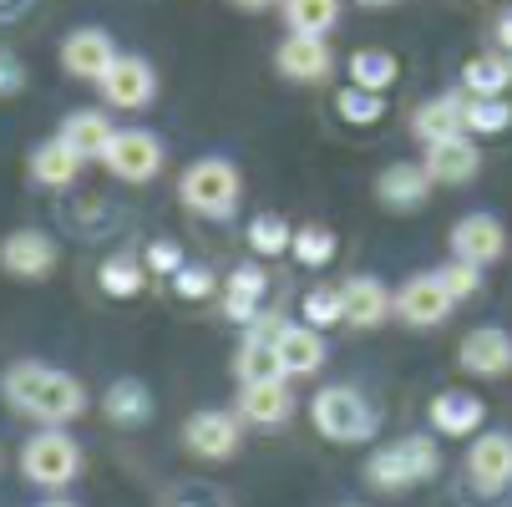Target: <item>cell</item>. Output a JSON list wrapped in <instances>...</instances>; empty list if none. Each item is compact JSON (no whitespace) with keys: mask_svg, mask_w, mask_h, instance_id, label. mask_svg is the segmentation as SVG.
<instances>
[{"mask_svg":"<svg viewBox=\"0 0 512 507\" xmlns=\"http://www.w3.org/2000/svg\"><path fill=\"white\" fill-rule=\"evenodd\" d=\"M6 401L21 411V416H36L46 426H61V421H77L87 411V386L77 376H66L56 366H36V360H21V366L6 371L0 381Z\"/></svg>","mask_w":512,"mask_h":507,"instance_id":"obj_1","label":"cell"},{"mask_svg":"<svg viewBox=\"0 0 512 507\" xmlns=\"http://www.w3.org/2000/svg\"><path fill=\"white\" fill-rule=\"evenodd\" d=\"M436 472H442V452H436V442L426 437V431H416V437H401V442L381 447L371 462H365V482L381 487V492L421 487V482H431Z\"/></svg>","mask_w":512,"mask_h":507,"instance_id":"obj_2","label":"cell"},{"mask_svg":"<svg viewBox=\"0 0 512 507\" xmlns=\"http://www.w3.org/2000/svg\"><path fill=\"white\" fill-rule=\"evenodd\" d=\"M239 168L229 163V158H198L188 173H183V183H178V198L193 208V213H203V219H229L234 213V203H239Z\"/></svg>","mask_w":512,"mask_h":507,"instance_id":"obj_3","label":"cell"},{"mask_svg":"<svg viewBox=\"0 0 512 507\" xmlns=\"http://www.w3.org/2000/svg\"><path fill=\"white\" fill-rule=\"evenodd\" d=\"M315 426L330 442H371L381 416L371 411V401H365L355 386H325L315 396Z\"/></svg>","mask_w":512,"mask_h":507,"instance_id":"obj_4","label":"cell"},{"mask_svg":"<svg viewBox=\"0 0 512 507\" xmlns=\"http://www.w3.org/2000/svg\"><path fill=\"white\" fill-rule=\"evenodd\" d=\"M21 472H26V482H36V487H66L71 477L82 472V447L66 437V431H41V437H31L26 442V452H21Z\"/></svg>","mask_w":512,"mask_h":507,"instance_id":"obj_5","label":"cell"},{"mask_svg":"<svg viewBox=\"0 0 512 507\" xmlns=\"http://www.w3.org/2000/svg\"><path fill=\"white\" fill-rule=\"evenodd\" d=\"M102 163H107V173L122 178V183H148V178L163 173V148H158V137H153V132L127 127V132H112Z\"/></svg>","mask_w":512,"mask_h":507,"instance_id":"obj_6","label":"cell"},{"mask_svg":"<svg viewBox=\"0 0 512 507\" xmlns=\"http://www.w3.org/2000/svg\"><path fill=\"white\" fill-rule=\"evenodd\" d=\"M467 482L487 497L512 487V431H482L477 447L467 452Z\"/></svg>","mask_w":512,"mask_h":507,"instance_id":"obj_7","label":"cell"},{"mask_svg":"<svg viewBox=\"0 0 512 507\" xmlns=\"http://www.w3.org/2000/svg\"><path fill=\"white\" fill-rule=\"evenodd\" d=\"M102 97L122 112H137L158 97V77L142 56H112V66L102 71Z\"/></svg>","mask_w":512,"mask_h":507,"instance_id":"obj_8","label":"cell"},{"mask_svg":"<svg viewBox=\"0 0 512 507\" xmlns=\"http://www.w3.org/2000/svg\"><path fill=\"white\" fill-rule=\"evenodd\" d=\"M452 254L462 264L487 269V264H497L507 254V229L492 219V213H467V219L452 229Z\"/></svg>","mask_w":512,"mask_h":507,"instance_id":"obj_9","label":"cell"},{"mask_svg":"<svg viewBox=\"0 0 512 507\" xmlns=\"http://www.w3.org/2000/svg\"><path fill=\"white\" fill-rule=\"evenodd\" d=\"M0 269L16 279H46L56 269V239L41 229H16L0 244Z\"/></svg>","mask_w":512,"mask_h":507,"instance_id":"obj_10","label":"cell"},{"mask_svg":"<svg viewBox=\"0 0 512 507\" xmlns=\"http://www.w3.org/2000/svg\"><path fill=\"white\" fill-rule=\"evenodd\" d=\"M457 360H462V371H467V376L502 381V376L512 371V335L497 330V325H482V330H472V335L462 340Z\"/></svg>","mask_w":512,"mask_h":507,"instance_id":"obj_11","label":"cell"},{"mask_svg":"<svg viewBox=\"0 0 512 507\" xmlns=\"http://www.w3.org/2000/svg\"><path fill=\"white\" fill-rule=\"evenodd\" d=\"M477 142L467 137V132H457V137H436V142H426V158H421V168H426V178L431 183H472L477 178Z\"/></svg>","mask_w":512,"mask_h":507,"instance_id":"obj_12","label":"cell"},{"mask_svg":"<svg viewBox=\"0 0 512 507\" xmlns=\"http://www.w3.org/2000/svg\"><path fill=\"white\" fill-rule=\"evenodd\" d=\"M391 305H396V315H401L406 325H416V330L442 325V320L452 315V300H447V289L436 284V274H416V279H406L396 295H391Z\"/></svg>","mask_w":512,"mask_h":507,"instance_id":"obj_13","label":"cell"},{"mask_svg":"<svg viewBox=\"0 0 512 507\" xmlns=\"http://www.w3.org/2000/svg\"><path fill=\"white\" fill-rule=\"evenodd\" d=\"M117 46L102 26H82V31H71L61 41V66L71 71V77H82V82H102V71L112 66Z\"/></svg>","mask_w":512,"mask_h":507,"instance_id":"obj_14","label":"cell"},{"mask_svg":"<svg viewBox=\"0 0 512 507\" xmlns=\"http://www.w3.org/2000/svg\"><path fill=\"white\" fill-rule=\"evenodd\" d=\"M183 442H188L198 457H208V462H229V457L239 452V421H234L229 411H198V416H188V426H183Z\"/></svg>","mask_w":512,"mask_h":507,"instance_id":"obj_15","label":"cell"},{"mask_svg":"<svg viewBox=\"0 0 512 507\" xmlns=\"http://www.w3.org/2000/svg\"><path fill=\"white\" fill-rule=\"evenodd\" d=\"M274 66L284 71L289 82H325L330 66H335V56L325 51L320 36H289V41L274 51Z\"/></svg>","mask_w":512,"mask_h":507,"instance_id":"obj_16","label":"cell"},{"mask_svg":"<svg viewBox=\"0 0 512 507\" xmlns=\"http://www.w3.org/2000/svg\"><path fill=\"white\" fill-rule=\"evenodd\" d=\"M274 350H279V371L284 376H315L325 366V340L310 325H284Z\"/></svg>","mask_w":512,"mask_h":507,"instance_id":"obj_17","label":"cell"},{"mask_svg":"<svg viewBox=\"0 0 512 507\" xmlns=\"http://www.w3.org/2000/svg\"><path fill=\"white\" fill-rule=\"evenodd\" d=\"M340 300H345V320L360 325V330H371L391 315V289L376 279V274H360V279H345L340 289Z\"/></svg>","mask_w":512,"mask_h":507,"instance_id":"obj_18","label":"cell"},{"mask_svg":"<svg viewBox=\"0 0 512 507\" xmlns=\"http://www.w3.org/2000/svg\"><path fill=\"white\" fill-rule=\"evenodd\" d=\"M426 193H431V178H426L421 163H391V168L376 178V198H381L386 208H396V213L421 208Z\"/></svg>","mask_w":512,"mask_h":507,"instance_id":"obj_19","label":"cell"},{"mask_svg":"<svg viewBox=\"0 0 512 507\" xmlns=\"http://www.w3.org/2000/svg\"><path fill=\"white\" fill-rule=\"evenodd\" d=\"M482 416H487V406L472 391H436L431 396V426L442 437H472L482 426Z\"/></svg>","mask_w":512,"mask_h":507,"instance_id":"obj_20","label":"cell"},{"mask_svg":"<svg viewBox=\"0 0 512 507\" xmlns=\"http://www.w3.org/2000/svg\"><path fill=\"white\" fill-rule=\"evenodd\" d=\"M102 411H107V421H112V426H122V431H137L142 421L153 416V391L142 386L137 376H122V381H112V386H107V396H102Z\"/></svg>","mask_w":512,"mask_h":507,"instance_id":"obj_21","label":"cell"},{"mask_svg":"<svg viewBox=\"0 0 512 507\" xmlns=\"http://www.w3.org/2000/svg\"><path fill=\"white\" fill-rule=\"evenodd\" d=\"M289 411H295V396H289L284 381H249L239 396V416L254 426H279L289 421Z\"/></svg>","mask_w":512,"mask_h":507,"instance_id":"obj_22","label":"cell"},{"mask_svg":"<svg viewBox=\"0 0 512 507\" xmlns=\"http://www.w3.org/2000/svg\"><path fill=\"white\" fill-rule=\"evenodd\" d=\"M462 107H467V97H462V92L431 97V102H421V107L411 112V132H416L421 142H436V137H457V132H462Z\"/></svg>","mask_w":512,"mask_h":507,"instance_id":"obj_23","label":"cell"},{"mask_svg":"<svg viewBox=\"0 0 512 507\" xmlns=\"http://www.w3.org/2000/svg\"><path fill=\"white\" fill-rule=\"evenodd\" d=\"M264 289H269L264 269H259V264H239V269L229 274L224 315H229V320H239V325H249V320L259 315V305H264Z\"/></svg>","mask_w":512,"mask_h":507,"instance_id":"obj_24","label":"cell"},{"mask_svg":"<svg viewBox=\"0 0 512 507\" xmlns=\"http://www.w3.org/2000/svg\"><path fill=\"white\" fill-rule=\"evenodd\" d=\"M61 142H66V148L77 153L82 163H87V158H102L107 142H112V122H107L102 112H71V117L61 122Z\"/></svg>","mask_w":512,"mask_h":507,"instance_id":"obj_25","label":"cell"},{"mask_svg":"<svg viewBox=\"0 0 512 507\" xmlns=\"http://www.w3.org/2000/svg\"><path fill=\"white\" fill-rule=\"evenodd\" d=\"M77 173H82V158L71 153L61 137L41 142V148L31 153V178L46 183V188H71V183H77Z\"/></svg>","mask_w":512,"mask_h":507,"instance_id":"obj_26","label":"cell"},{"mask_svg":"<svg viewBox=\"0 0 512 507\" xmlns=\"http://www.w3.org/2000/svg\"><path fill=\"white\" fill-rule=\"evenodd\" d=\"M396 77H401L396 51L365 46V51L350 56V87H360V92H386V87H396Z\"/></svg>","mask_w":512,"mask_h":507,"instance_id":"obj_27","label":"cell"},{"mask_svg":"<svg viewBox=\"0 0 512 507\" xmlns=\"http://www.w3.org/2000/svg\"><path fill=\"white\" fill-rule=\"evenodd\" d=\"M284 21H289V36H320L335 31L340 21V0H284Z\"/></svg>","mask_w":512,"mask_h":507,"instance_id":"obj_28","label":"cell"},{"mask_svg":"<svg viewBox=\"0 0 512 507\" xmlns=\"http://www.w3.org/2000/svg\"><path fill=\"white\" fill-rule=\"evenodd\" d=\"M462 87L472 97H502L512 87V61L507 56H472L462 66Z\"/></svg>","mask_w":512,"mask_h":507,"instance_id":"obj_29","label":"cell"},{"mask_svg":"<svg viewBox=\"0 0 512 507\" xmlns=\"http://www.w3.org/2000/svg\"><path fill=\"white\" fill-rule=\"evenodd\" d=\"M274 340L279 335H244V345H239V376H244V386L249 381H284Z\"/></svg>","mask_w":512,"mask_h":507,"instance_id":"obj_30","label":"cell"},{"mask_svg":"<svg viewBox=\"0 0 512 507\" xmlns=\"http://www.w3.org/2000/svg\"><path fill=\"white\" fill-rule=\"evenodd\" d=\"M335 249H340V239H335V229H325V224H305V229L289 234V254H295L300 264H310V269L330 264Z\"/></svg>","mask_w":512,"mask_h":507,"instance_id":"obj_31","label":"cell"},{"mask_svg":"<svg viewBox=\"0 0 512 507\" xmlns=\"http://www.w3.org/2000/svg\"><path fill=\"white\" fill-rule=\"evenodd\" d=\"M507 127H512V107L502 97H467L462 132H507Z\"/></svg>","mask_w":512,"mask_h":507,"instance_id":"obj_32","label":"cell"},{"mask_svg":"<svg viewBox=\"0 0 512 507\" xmlns=\"http://www.w3.org/2000/svg\"><path fill=\"white\" fill-rule=\"evenodd\" d=\"M335 112H340L345 122H355V127H371V122H381V117H386V92H360V87H345V92H335Z\"/></svg>","mask_w":512,"mask_h":507,"instance_id":"obj_33","label":"cell"},{"mask_svg":"<svg viewBox=\"0 0 512 507\" xmlns=\"http://www.w3.org/2000/svg\"><path fill=\"white\" fill-rule=\"evenodd\" d=\"M289 234H295V229H289V224L279 219V213H259V219L249 224V249H254L259 259L284 254V249H289Z\"/></svg>","mask_w":512,"mask_h":507,"instance_id":"obj_34","label":"cell"},{"mask_svg":"<svg viewBox=\"0 0 512 507\" xmlns=\"http://www.w3.org/2000/svg\"><path fill=\"white\" fill-rule=\"evenodd\" d=\"M102 289L112 300H132V295H142V264H132V259H107L102 264Z\"/></svg>","mask_w":512,"mask_h":507,"instance_id":"obj_35","label":"cell"},{"mask_svg":"<svg viewBox=\"0 0 512 507\" xmlns=\"http://www.w3.org/2000/svg\"><path fill=\"white\" fill-rule=\"evenodd\" d=\"M436 284H442V289H447V300L457 305V300H472L477 289H482V269H477V264L452 259L447 269H436Z\"/></svg>","mask_w":512,"mask_h":507,"instance_id":"obj_36","label":"cell"},{"mask_svg":"<svg viewBox=\"0 0 512 507\" xmlns=\"http://www.w3.org/2000/svg\"><path fill=\"white\" fill-rule=\"evenodd\" d=\"M163 507H234V502H229L224 487H213V482H178L163 497Z\"/></svg>","mask_w":512,"mask_h":507,"instance_id":"obj_37","label":"cell"},{"mask_svg":"<svg viewBox=\"0 0 512 507\" xmlns=\"http://www.w3.org/2000/svg\"><path fill=\"white\" fill-rule=\"evenodd\" d=\"M305 325L310 330H325V325H340L345 320V300H340V289H315V295H305Z\"/></svg>","mask_w":512,"mask_h":507,"instance_id":"obj_38","label":"cell"},{"mask_svg":"<svg viewBox=\"0 0 512 507\" xmlns=\"http://www.w3.org/2000/svg\"><path fill=\"white\" fill-rule=\"evenodd\" d=\"M173 289L183 300H208L213 295V274L203 269V264H183L178 274H173Z\"/></svg>","mask_w":512,"mask_h":507,"instance_id":"obj_39","label":"cell"},{"mask_svg":"<svg viewBox=\"0 0 512 507\" xmlns=\"http://www.w3.org/2000/svg\"><path fill=\"white\" fill-rule=\"evenodd\" d=\"M148 269H153V274H178V269H183V249H178L173 239H153V244H148Z\"/></svg>","mask_w":512,"mask_h":507,"instance_id":"obj_40","label":"cell"},{"mask_svg":"<svg viewBox=\"0 0 512 507\" xmlns=\"http://www.w3.org/2000/svg\"><path fill=\"white\" fill-rule=\"evenodd\" d=\"M21 87H26V66H21V56L0 51V97H16Z\"/></svg>","mask_w":512,"mask_h":507,"instance_id":"obj_41","label":"cell"},{"mask_svg":"<svg viewBox=\"0 0 512 507\" xmlns=\"http://www.w3.org/2000/svg\"><path fill=\"white\" fill-rule=\"evenodd\" d=\"M492 36H497V46H502V51H512V11L497 21V31H492Z\"/></svg>","mask_w":512,"mask_h":507,"instance_id":"obj_42","label":"cell"},{"mask_svg":"<svg viewBox=\"0 0 512 507\" xmlns=\"http://www.w3.org/2000/svg\"><path fill=\"white\" fill-rule=\"evenodd\" d=\"M355 6H365V11H386V6H401V0H355Z\"/></svg>","mask_w":512,"mask_h":507,"instance_id":"obj_43","label":"cell"},{"mask_svg":"<svg viewBox=\"0 0 512 507\" xmlns=\"http://www.w3.org/2000/svg\"><path fill=\"white\" fill-rule=\"evenodd\" d=\"M244 11H264V6H274V0H239Z\"/></svg>","mask_w":512,"mask_h":507,"instance_id":"obj_44","label":"cell"},{"mask_svg":"<svg viewBox=\"0 0 512 507\" xmlns=\"http://www.w3.org/2000/svg\"><path fill=\"white\" fill-rule=\"evenodd\" d=\"M41 507H71V502H41Z\"/></svg>","mask_w":512,"mask_h":507,"instance_id":"obj_45","label":"cell"},{"mask_svg":"<svg viewBox=\"0 0 512 507\" xmlns=\"http://www.w3.org/2000/svg\"><path fill=\"white\" fill-rule=\"evenodd\" d=\"M345 507H355V502H345Z\"/></svg>","mask_w":512,"mask_h":507,"instance_id":"obj_46","label":"cell"}]
</instances>
